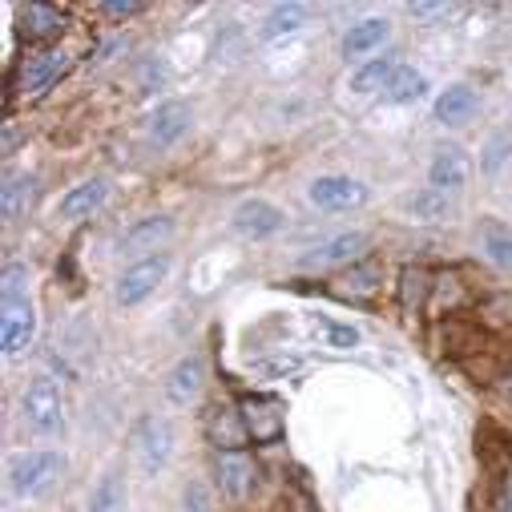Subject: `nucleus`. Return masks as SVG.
Wrapping results in <instances>:
<instances>
[{"label":"nucleus","mask_w":512,"mask_h":512,"mask_svg":"<svg viewBox=\"0 0 512 512\" xmlns=\"http://www.w3.org/2000/svg\"><path fill=\"white\" fill-rule=\"evenodd\" d=\"M65 472V456L53 448H37V452H21L9 460V488L21 500H41L45 492L57 488Z\"/></svg>","instance_id":"f257e3e1"},{"label":"nucleus","mask_w":512,"mask_h":512,"mask_svg":"<svg viewBox=\"0 0 512 512\" xmlns=\"http://www.w3.org/2000/svg\"><path fill=\"white\" fill-rule=\"evenodd\" d=\"M21 416H25V428L33 436H45V440L61 436V428H65V400H61V388L49 375H37L25 388Z\"/></svg>","instance_id":"f03ea898"},{"label":"nucleus","mask_w":512,"mask_h":512,"mask_svg":"<svg viewBox=\"0 0 512 512\" xmlns=\"http://www.w3.org/2000/svg\"><path fill=\"white\" fill-rule=\"evenodd\" d=\"M174 424L166 416H142V424L134 428V460L142 468V476H158L170 468L174 460Z\"/></svg>","instance_id":"7ed1b4c3"},{"label":"nucleus","mask_w":512,"mask_h":512,"mask_svg":"<svg viewBox=\"0 0 512 512\" xmlns=\"http://www.w3.org/2000/svg\"><path fill=\"white\" fill-rule=\"evenodd\" d=\"M170 254H154V259H138L134 267H125L113 283V303L117 307H138L146 303L166 279H170Z\"/></svg>","instance_id":"20e7f679"},{"label":"nucleus","mask_w":512,"mask_h":512,"mask_svg":"<svg viewBox=\"0 0 512 512\" xmlns=\"http://www.w3.org/2000/svg\"><path fill=\"white\" fill-rule=\"evenodd\" d=\"M33 335H37V307L29 291L0 295V347H5V359H17L21 351H29Z\"/></svg>","instance_id":"39448f33"},{"label":"nucleus","mask_w":512,"mask_h":512,"mask_svg":"<svg viewBox=\"0 0 512 512\" xmlns=\"http://www.w3.org/2000/svg\"><path fill=\"white\" fill-rule=\"evenodd\" d=\"M238 412H242V424H246V432H250L254 444L283 440V432H287V408L275 396H242L238 400Z\"/></svg>","instance_id":"423d86ee"},{"label":"nucleus","mask_w":512,"mask_h":512,"mask_svg":"<svg viewBox=\"0 0 512 512\" xmlns=\"http://www.w3.org/2000/svg\"><path fill=\"white\" fill-rule=\"evenodd\" d=\"M307 202L327 210V214H339V210H355L367 202V186L359 178H347V174H319L311 186H307Z\"/></svg>","instance_id":"0eeeda50"},{"label":"nucleus","mask_w":512,"mask_h":512,"mask_svg":"<svg viewBox=\"0 0 512 512\" xmlns=\"http://www.w3.org/2000/svg\"><path fill=\"white\" fill-rule=\"evenodd\" d=\"M283 222H287L283 210H279L275 202H267V198H246V202H238L234 214H230V230H234L238 238H246V242H263V238L279 234Z\"/></svg>","instance_id":"6e6552de"},{"label":"nucleus","mask_w":512,"mask_h":512,"mask_svg":"<svg viewBox=\"0 0 512 512\" xmlns=\"http://www.w3.org/2000/svg\"><path fill=\"white\" fill-rule=\"evenodd\" d=\"M363 250H367V234H359V230H343V234H331V238L315 242L307 254H299V267H303V271L343 267V263H355Z\"/></svg>","instance_id":"1a4fd4ad"},{"label":"nucleus","mask_w":512,"mask_h":512,"mask_svg":"<svg viewBox=\"0 0 512 512\" xmlns=\"http://www.w3.org/2000/svg\"><path fill=\"white\" fill-rule=\"evenodd\" d=\"M202 388H206V359L202 355H182L170 367L166 383H162V396H166L170 408H194Z\"/></svg>","instance_id":"9d476101"},{"label":"nucleus","mask_w":512,"mask_h":512,"mask_svg":"<svg viewBox=\"0 0 512 512\" xmlns=\"http://www.w3.org/2000/svg\"><path fill=\"white\" fill-rule=\"evenodd\" d=\"M214 480H218L226 500L242 504V500H250L254 484H259V472H254V460L246 452H218L214 456Z\"/></svg>","instance_id":"9b49d317"},{"label":"nucleus","mask_w":512,"mask_h":512,"mask_svg":"<svg viewBox=\"0 0 512 512\" xmlns=\"http://www.w3.org/2000/svg\"><path fill=\"white\" fill-rule=\"evenodd\" d=\"M190 125H194V109L186 101H162L150 121H146V134H150V146L158 150H170L178 146L186 134H190Z\"/></svg>","instance_id":"f8f14e48"},{"label":"nucleus","mask_w":512,"mask_h":512,"mask_svg":"<svg viewBox=\"0 0 512 512\" xmlns=\"http://www.w3.org/2000/svg\"><path fill=\"white\" fill-rule=\"evenodd\" d=\"M468 178H472V162H468V154L460 146H444L428 162V186L440 190V194H448V198L460 194L468 186Z\"/></svg>","instance_id":"ddd939ff"},{"label":"nucleus","mask_w":512,"mask_h":512,"mask_svg":"<svg viewBox=\"0 0 512 512\" xmlns=\"http://www.w3.org/2000/svg\"><path fill=\"white\" fill-rule=\"evenodd\" d=\"M170 238H174V218L150 214V218L134 222L130 230L121 234V250H125V254H146V259H154L150 250H162Z\"/></svg>","instance_id":"4468645a"},{"label":"nucleus","mask_w":512,"mask_h":512,"mask_svg":"<svg viewBox=\"0 0 512 512\" xmlns=\"http://www.w3.org/2000/svg\"><path fill=\"white\" fill-rule=\"evenodd\" d=\"M65 69H69V57H65L61 49H45V53H37V57H29V61L21 65L13 89H21V93H29V97H33V93H45Z\"/></svg>","instance_id":"2eb2a0df"},{"label":"nucleus","mask_w":512,"mask_h":512,"mask_svg":"<svg viewBox=\"0 0 512 512\" xmlns=\"http://www.w3.org/2000/svg\"><path fill=\"white\" fill-rule=\"evenodd\" d=\"M105 198H109V182H105V178H85V182H77L73 190L61 194L57 214H61L65 222H81V218H93V214L105 206Z\"/></svg>","instance_id":"dca6fc26"},{"label":"nucleus","mask_w":512,"mask_h":512,"mask_svg":"<svg viewBox=\"0 0 512 512\" xmlns=\"http://www.w3.org/2000/svg\"><path fill=\"white\" fill-rule=\"evenodd\" d=\"M388 37H392V25H388V21H383V17H363L359 25L347 29V37H343V57H347V61H363V57H371L375 49L388 45Z\"/></svg>","instance_id":"f3484780"},{"label":"nucleus","mask_w":512,"mask_h":512,"mask_svg":"<svg viewBox=\"0 0 512 512\" xmlns=\"http://www.w3.org/2000/svg\"><path fill=\"white\" fill-rule=\"evenodd\" d=\"M206 436H210V444L218 452H242V444L250 440V432L242 424V412L238 408H226V404L206 416Z\"/></svg>","instance_id":"a211bd4d"},{"label":"nucleus","mask_w":512,"mask_h":512,"mask_svg":"<svg viewBox=\"0 0 512 512\" xmlns=\"http://www.w3.org/2000/svg\"><path fill=\"white\" fill-rule=\"evenodd\" d=\"M476 113H480V97L468 85H448L436 97V121L440 125H452V130H456V125H468Z\"/></svg>","instance_id":"6ab92c4d"},{"label":"nucleus","mask_w":512,"mask_h":512,"mask_svg":"<svg viewBox=\"0 0 512 512\" xmlns=\"http://www.w3.org/2000/svg\"><path fill=\"white\" fill-rule=\"evenodd\" d=\"M85 512H130V484H125V476L117 468L97 476Z\"/></svg>","instance_id":"aec40b11"},{"label":"nucleus","mask_w":512,"mask_h":512,"mask_svg":"<svg viewBox=\"0 0 512 512\" xmlns=\"http://www.w3.org/2000/svg\"><path fill=\"white\" fill-rule=\"evenodd\" d=\"M400 210H404L408 222H424V226H432V222H448V218H452V198L440 194V190H432V186H424V190L408 194V198L400 202Z\"/></svg>","instance_id":"412c9836"},{"label":"nucleus","mask_w":512,"mask_h":512,"mask_svg":"<svg viewBox=\"0 0 512 512\" xmlns=\"http://www.w3.org/2000/svg\"><path fill=\"white\" fill-rule=\"evenodd\" d=\"M480 250L496 271H512V230L504 222H496V218L480 222Z\"/></svg>","instance_id":"4be33fe9"},{"label":"nucleus","mask_w":512,"mask_h":512,"mask_svg":"<svg viewBox=\"0 0 512 512\" xmlns=\"http://www.w3.org/2000/svg\"><path fill=\"white\" fill-rule=\"evenodd\" d=\"M37 202V174H13L0 190V210H5V222H17L21 214H29Z\"/></svg>","instance_id":"5701e85b"},{"label":"nucleus","mask_w":512,"mask_h":512,"mask_svg":"<svg viewBox=\"0 0 512 512\" xmlns=\"http://www.w3.org/2000/svg\"><path fill=\"white\" fill-rule=\"evenodd\" d=\"M61 29H65L61 9H53V5H25V9H21V33H25L29 41L57 37Z\"/></svg>","instance_id":"b1692460"},{"label":"nucleus","mask_w":512,"mask_h":512,"mask_svg":"<svg viewBox=\"0 0 512 512\" xmlns=\"http://www.w3.org/2000/svg\"><path fill=\"white\" fill-rule=\"evenodd\" d=\"M504 166H512V125L496 130V134L480 146V174H484V178H496Z\"/></svg>","instance_id":"393cba45"},{"label":"nucleus","mask_w":512,"mask_h":512,"mask_svg":"<svg viewBox=\"0 0 512 512\" xmlns=\"http://www.w3.org/2000/svg\"><path fill=\"white\" fill-rule=\"evenodd\" d=\"M424 93H428V77L416 73V69H408V65H400L396 77H392V85L383 89V97H388L392 105H416Z\"/></svg>","instance_id":"a878e982"},{"label":"nucleus","mask_w":512,"mask_h":512,"mask_svg":"<svg viewBox=\"0 0 512 512\" xmlns=\"http://www.w3.org/2000/svg\"><path fill=\"white\" fill-rule=\"evenodd\" d=\"M396 61L392 57H383V61H367L351 73V93H375V89H388L392 77H396Z\"/></svg>","instance_id":"bb28decb"},{"label":"nucleus","mask_w":512,"mask_h":512,"mask_svg":"<svg viewBox=\"0 0 512 512\" xmlns=\"http://www.w3.org/2000/svg\"><path fill=\"white\" fill-rule=\"evenodd\" d=\"M307 25V9L303 5H279L267 13L263 21V41H279V37H295Z\"/></svg>","instance_id":"cd10ccee"},{"label":"nucleus","mask_w":512,"mask_h":512,"mask_svg":"<svg viewBox=\"0 0 512 512\" xmlns=\"http://www.w3.org/2000/svg\"><path fill=\"white\" fill-rule=\"evenodd\" d=\"M182 508L186 512H214V492H210V484L206 480H186V488H182Z\"/></svg>","instance_id":"c85d7f7f"},{"label":"nucleus","mask_w":512,"mask_h":512,"mask_svg":"<svg viewBox=\"0 0 512 512\" xmlns=\"http://www.w3.org/2000/svg\"><path fill=\"white\" fill-rule=\"evenodd\" d=\"M21 291H29V267L9 263L5 275H0V295H21Z\"/></svg>","instance_id":"c756f323"},{"label":"nucleus","mask_w":512,"mask_h":512,"mask_svg":"<svg viewBox=\"0 0 512 512\" xmlns=\"http://www.w3.org/2000/svg\"><path fill=\"white\" fill-rule=\"evenodd\" d=\"M97 13H105V17H138V13H146V5L142 0H109V5H101Z\"/></svg>","instance_id":"7c9ffc66"},{"label":"nucleus","mask_w":512,"mask_h":512,"mask_svg":"<svg viewBox=\"0 0 512 512\" xmlns=\"http://www.w3.org/2000/svg\"><path fill=\"white\" fill-rule=\"evenodd\" d=\"M327 339H331V347H355V343H359V331H355V327L327 323Z\"/></svg>","instance_id":"2f4dec72"},{"label":"nucleus","mask_w":512,"mask_h":512,"mask_svg":"<svg viewBox=\"0 0 512 512\" xmlns=\"http://www.w3.org/2000/svg\"><path fill=\"white\" fill-rule=\"evenodd\" d=\"M452 9L448 5H412V17L416 21H436V17H448Z\"/></svg>","instance_id":"473e14b6"}]
</instances>
